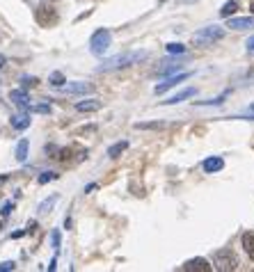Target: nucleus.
<instances>
[{
	"label": "nucleus",
	"mask_w": 254,
	"mask_h": 272,
	"mask_svg": "<svg viewBox=\"0 0 254 272\" xmlns=\"http://www.w3.org/2000/svg\"><path fill=\"white\" fill-rule=\"evenodd\" d=\"M147 51H133V53H121L114 55V57H108V60L101 62V67L96 71H117V69H126L131 64H138V62L147 60Z\"/></svg>",
	"instance_id": "nucleus-1"
},
{
	"label": "nucleus",
	"mask_w": 254,
	"mask_h": 272,
	"mask_svg": "<svg viewBox=\"0 0 254 272\" xmlns=\"http://www.w3.org/2000/svg\"><path fill=\"white\" fill-rule=\"evenodd\" d=\"M110 44H113V34H110V30H96V32L92 34V39H89V51H92L94 55H103L110 48Z\"/></svg>",
	"instance_id": "nucleus-2"
},
{
	"label": "nucleus",
	"mask_w": 254,
	"mask_h": 272,
	"mask_svg": "<svg viewBox=\"0 0 254 272\" xmlns=\"http://www.w3.org/2000/svg\"><path fill=\"white\" fill-rule=\"evenodd\" d=\"M225 39V30L220 26H208V27H201L199 32H195V44H213V41H220Z\"/></svg>",
	"instance_id": "nucleus-3"
},
{
	"label": "nucleus",
	"mask_w": 254,
	"mask_h": 272,
	"mask_svg": "<svg viewBox=\"0 0 254 272\" xmlns=\"http://www.w3.org/2000/svg\"><path fill=\"white\" fill-rule=\"evenodd\" d=\"M37 23L39 26H44V27H48V26H55L57 23V12H55V7L53 5H48V2H39L37 5Z\"/></svg>",
	"instance_id": "nucleus-4"
},
{
	"label": "nucleus",
	"mask_w": 254,
	"mask_h": 272,
	"mask_svg": "<svg viewBox=\"0 0 254 272\" xmlns=\"http://www.w3.org/2000/svg\"><path fill=\"white\" fill-rule=\"evenodd\" d=\"M215 268L220 272H231L238 268V261L229 249H220V252H215Z\"/></svg>",
	"instance_id": "nucleus-5"
},
{
	"label": "nucleus",
	"mask_w": 254,
	"mask_h": 272,
	"mask_svg": "<svg viewBox=\"0 0 254 272\" xmlns=\"http://www.w3.org/2000/svg\"><path fill=\"white\" fill-rule=\"evenodd\" d=\"M183 270L186 272H213V266L206 259H190L183 263Z\"/></svg>",
	"instance_id": "nucleus-6"
},
{
	"label": "nucleus",
	"mask_w": 254,
	"mask_h": 272,
	"mask_svg": "<svg viewBox=\"0 0 254 272\" xmlns=\"http://www.w3.org/2000/svg\"><path fill=\"white\" fill-rule=\"evenodd\" d=\"M190 78V73H179V76H172V78H168L165 82H161V85H156L154 92L156 94H165L168 89H172V87H176L179 82H183V80Z\"/></svg>",
	"instance_id": "nucleus-7"
},
{
	"label": "nucleus",
	"mask_w": 254,
	"mask_h": 272,
	"mask_svg": "<svg viewBox=\"0 0 254 272\" xmlns=\"http://www.w3.org/2000/svg\"><path fill=\"white\" fill-rule=\"evenodd\" d=\"M9 99H12V103L16 108H21V110H28V108H30V99H28L26 89H12V92H9Z\"/></svg>",
	"instance_id": "nucleus-8"
},
{
	"label": "nucleus",
	"mask_w": 254,
	"mask_h": 272,
	"mask_svg": "<svg viewBox=\"0 0 254 272\" xmlns=\"http://www.w3.org/2000/svg\"><path fill=\"white\" fill-rule=\"evenodd\" d=\"M76 110H78V112H99V110H101V101H96V99L78 101V103H76Z\"/></svg>",
	"instance_id": "nucleus-9"
},
{
	"label": "nucleus",
	"mask_w": 254,
	"mask_h": 272,
	"mask_svg": "<svg viewBox=\"0 0 254 272\" xmlns=\"http://www.w3.org/2000/svg\"><path fill=\"white\" fill-rule=\"evenodd\" d=\"M94 87L89 82H67L64 85V92L67 94H89Z\"/></svg>",
	"instance_id": "nucleus-10"
},
{
	"label": "nucleus",
	"mask_w": 254,
	"mask_h": 272,
	"mask_svg": "<svg viewBox=\"0 0 254 272\" xmlns=\"http://www.w3.org/2000/svg\"><path fill=\"white\" fill-rule=\"evenodd\" d=\"M229 27H231V30H248V27H254V16H243V19H229Z\"/></svg>",
	"instance_id": "nucleus-11"
},
{
	"label": "nucleus",
	"mask_w": 254,
	"mask_h": 272,
	"mask_svg": "<svg viewBox=\"0 0 254 272\" xmlns=\"http://www.w3.org/2000/svg\"><path fill=\"white\" fill-rule=\"evenodd\" d=\"M222 167H225V160L213 156V158H206L204 160V172L206 174H213V172H220Z\"/></svg>",
	"instance_id": "nucleus-12"
},
{
	"label": "nucleus",
	"mask_w": 254,
	"mask_h": 272,
	"mask_svg": "<svg viewBox=\"0 0 254 272\" xmlns=\"http://www.w3.org/2000/svg\"><path fill=\"white\" fill-rule=\"evenodd\" d=\"M241 243H243V249H245V254H248L250 259L254 261V231H245V233H243Z\"/></svg>",
	"instance_id": "nucleus-13"
},
{
	"label": "nucleus",
	"mask_w": 254,
	"mask_h": 272,
	"mask_svg": "<svg viewBox=\"0 0 254 272\" xmlns=\"http://www.w3.org/2000/svg\"><path fill=\"white\" fill-rule=\"evenodd\" d=\"M190 96H195V89L193 87H188V89H183V92H179V94H174L172 99H168V101H163L165 106H176V103H181V101H186V99H190Z\"/></svg>",
	"instance_id": "nucleus-14"
},
{
	"label": "nucleus",
	"mask_w": 254,
	"mask_h": 272,
	"mask_svg": "<svg viewBox=\"0 0 254 272\" xmlns=\"http://www.w3.org/2000/svg\"><path fill=\"white\" fill-rule=\"evenodd\" d=\"M28 126H30V117H28V114H14L12 117V128H16V131H26Z\"/></svg>",
	"instance_id": "nucleus-15"
},
{
	"label": "nucleus",
	"mask_w": 254,
	"mask_h": 272,
	"mask_svg": "<svg viewBox=\"0 0 254 272\" xmlns=\"http://www.w3.org/2000/svg\"><path fill=\"white\" fill-rule=\"evenodd\" d=\"M236 12H238V2H236V0H229V2H225V5H222L220 16H222V19H229V16H231V14H236Z\"/></svg>",
	"instance_id": "nucleus-16"
},
{
	"label": "nucleus",
	"mask_w": 254,
	"mask_h": 272,
	"mask_svg": "<svg viewBox=\"0 0 254 272\" xmlns=\"http://www.w3.org/2000/svg\"><path fill=\"white\" fill-rule=\"evenodd\" d=\"M126 149H128V142H117V144H113L108 149V156H110V158H119Z\"/></svg>",
	"instance_id": "nucleus-17"
},
{
	"label": "nucleus",
	"mask_w": 254,
	"mask_h": 272,
	"mask_svg": "<svg viewBox=\"0 0 254 272\" xmlns=\"http://www.w3.org/2000/svg\"><path fill=\"white\" fill-rule=\"evenodd\" d=\"M16 160L19 163H26L28 160V139H21L16 144Z\"/></svg>",
	"instance_id": "nucleus-18"
},
{
	"label": "nucleus",
	"mask_w": 254,
	"mask_h": 272,
	"mask_svg": "<svg viewBox=\"0 0 254 272\" xmlns=\"http://www.w3.org/2000/svg\"><path fill=\"white\" fill-rule=\"evenodd\" d=\"M225 99H227V94H222V96H218V99H208V101H195L197 106H222L225 103Z\"/></svg>",
	"instance_id": "nucleus-19"
},
{
	"label": "nucleus",
	"mask_w": 254,
	"mask_h": 272,
	"mask_svg": "<svg viewBox=\"0 0 254 272\" xmlns=\"http://www.w3.org/2000/svg\"><path fill=\"white\" fill-rule=\"evenodd\" d=\"M55 201H57V194H53V197H51V199H46V201H41V204H39V213H41V215L51 211Z\"/></svg>",
	"instance_id": "nucleus-20"
},
{
	"label": "nucleus",
	"mask_w": 254,
	"mask_h": 272,
	"mask_svg": "<svg viewBox=\"0 0 254 272\" xmlns=\"http://www.w3.org/2000/svg\"><path fill=\"white\" fill-rule=\"evenodd\" d=\"M64 82H67V80H64V76H62L60 71L51 73V85H55V87H62V85H64Z\"/></svg>",
	"instance_id": "nucleus-21"
},
{
	"label": "nucleus",
	"mask_w": 254,
	"mask_h": 272,
	"mask_svg": "<svg viewBox=\"0 0 254 272\" xmlns=\"http://www.w3.org/2000/svg\"><path fill=\"white\" fill-rule=\"evenodd\" d=\"M55 179H57V174H55V172H41L37 181H39V186H44V183H48V181H55Z\"/></svg>",
	"instance_id": "nucleus-22"
},
{
	"label": "nucleus",
	"mask_w": 254,
	"mask_h": 272,
	"mask_svg": "<svg viewBox=\"0 0 254 272\" xmlns=\"http://www.w3.org/2000/svg\"><path fill=\"white\" fill-rule=\"evenodd\" d=\"M28 112L46 114V112H51V106H46V103H41V106H30V108H28Z\"/></svg>",
	"instance_id": "nucleus-23"
},
{
	"label": "nucleus",
	"mask_w": 254,
	"mask_h": 272,
	"mask_svg": "<svg viewBox=\"0 0 254 272\" xmlns=\"http://www.w3.org/2000/svg\"><path fill=\"white\" fill-rule=\"evenodd\" d=\"M135 128L147 131V128H163V121H144V124H135Z\"/></svg>",
	"instance_id": "nucleus-24"
},
{
	"label": "nucleus",
	"mask_w": 254,
	"mask_h": 272,
	"mask_svg": "<svg viewBox=\"0 0 254 272\" xmlns=\"http://www.w3.org/2000/svg\"><path fill=\"white\" fill-rule=\"evenodd\" d=\"M51 245H53L55 252L60 249V231H57V229H53V231H51Z\"/></svg>",
	"instance_id": "nucleus-25"
},
{
	"label": "nucleus",
	"mask_w": 254,
	"mask_h": 272,
	"mask_svg": "<svg viewBox=\"0 0 254 272\" xmlns=\"http://www.w3.org/2000/svg\"><path fill=\"white\" fill-rule=\"evenodd\" d=\"M168 53H186L183 44H168Z\"/></svg>",
	"instance_id": "nucleus-26"
},
{
	"label": "nucleus",
	"mask_w": 254,
	"mask_h": 272,
	"mask_svg": "<svg viewBox=\"0 0 254 272\" xmlns=\"http://www.w3.org/2000/svg\"><path fill=\"white\" fill-rule=\"evenodd\" d=\"M21 82H23V87H34L39 80L34 78V76H23V78H21Z\"/></svg>",
	"instance_id": "nucleus-27"
},
{
	"label": "nucleus",
	"mask_w": 254,
	"mask_h": 272,
	"mask_svg": "<svg viewBox=\"0 0 254 272\" xmlns=\"http://www.w3.org/2000/svg\"><path fill=\"white\" fill-rule=\"evenodd\" d=\"M14 268H16L14 261H5V263H0V272H9V270H14Z\"/></svg>",
	"instance_id": "nucleus-28"
},
{
	"label": "nucleus",
	"mask_w": 254,
	"mask_h": 272,
	"mask_svg": "<svg viewBox=\"0 0 254 272\" xmlns=\"http://www.w3.org/2000/svg\"><path fill=\"white\" fill-rule=\"evenodd\" d=\"M12 211H14V201H9V204L2 206V211H0V213H2V218H7V215H9Z\"/></svg>",
	"instance_id": "nucleus-29"
},
{
	"label": "nucleus",
	"mask_w": 254,
	"mask_h": 272,
	"mask_svg": "<svg viewBox=\"0 0 254 272\" xmlns=\"http://www.w3.org/2000/svg\"><path fill=\"white\" fill-rule=\"evenodd\" d=\"M248 53H250V55H254V37L248 41Z\"/></svg>",
	"instance_id": "nucleus-30"
},
{
	"label": "nucleus",
	"mask_w": 254,
	"mask_h": 272,
	"mask_svg": "<svg viewBox=\"0 0 254 272\" xmlns=\"http://www.w3.org/2000/svg\"><path fill=\"white\" fill-rule=\"evenodd\" d=\"M7 179H9V174H0V186H2V183H7Z\"/></svg>",
	"instance_id": "nucleus-31"
},
{
	"label": "nucleus",
	"mask_w": 254,
	"mask_h": 272,
	"mask_svg": "<svg viewBox=\"0 0 254 272\" xmlns=\"http://www.w3.org/2000/svg\"><path fill=\"white\" fill-rule=\"evenodd\" d=\"M5 64H7V57H5V55H0V69L5 67Z\"/></svg>",
	"instance_id": "nucleus-32"
},
{
	"label": "nucleus",
	"mask_w": 254,
	"mask_h": 272,
	"mask_svg": "<svg viewBox=\"0 0 254 272\" xmlns=\"http://www.w3.org/2000/svg\"><path fill=\"white\" fill-rule=\"evenodd\" d=\"M250 12H252V14H254V2H252V5H250Z\"/></svg>",
	"instance_id": "nucleus-33"
},
{
	"label": "nucleus",
	"mask_w": 254,
	"mask_h": 272,
	"mask_svg": "<svg viewBox=\"0 0 254 272\" xmlns=\"http://www.w3.org/2000/svg\"><path fill=\"white\" fill-rule=\"evenodd\" d=\"M250 112H252V114H254V103H252V106H250Z\"/></svg>",
	"instance_id": "nucleus-34"
}]
</instances>
